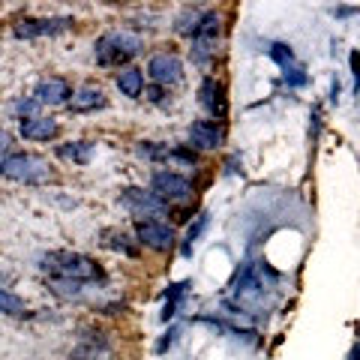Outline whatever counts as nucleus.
<instances>
[{
    "mask_svg": "<svg viewBox=\"0 0 360 360\" xmlns=\"http://www.w3.org/2000/svg\"><path fill=\"white\" fill-rule=\"evenodd\" d=\"M51 279H63V283H96V279L105 276V270L99 267L94 258L84 252H72V250H51L42 255L39 264Z\"/></svg>",
    "mask_w": 360,
    "mask_h": 360,
    "instance_id": "f257e3e1",
    "label": "nucleus"
},
{
    "mask_svg": "<svg viewBox=\"0 0 360 360\" xmlns=\"http://www.w3.org/2000/svg\"><path fill=\"white\" fill-rule=\"evenodd\" d=\"M0 177L13 180V184L37 186V184H49L54 177V168L45 156L37 153H6L0 160Z\"/></svg>",
    "mask_w": 360,
    "mask_h": 360,
    "instance_id": "f03ea898",
    "label": "nucleus"
},
{
    "mask_svg": "<svg viewBox=\"0 0 360 360\" xmlns=\"http://www.w3.org/2000/svg\"><path fill=\"white\" fill-rule=\"evenodd\" d=\"M139 49H141L139 37H132L127 30H115L94 42V60L99 66H105V70H111V66L120 70V66H127L135 54H139Z\"/></svg>",
    "mask_w": 360,
    "mask_h": 360,
    "instance_id": "7ed1b4c3",
    "label": "nucleus"
},
{
    "mask_svg": "<svg viewBox=\"0 0 360 360\" xmlns=\"http://www.w3.org/2000/svg\"><path fill=\"white\" fill-rule=\"evenodd\" d=\"M150 193L165 201V205H177V201H186L193 198V180L177 174V172H153L150 177Z\"/></svg>",
    "mask_w": 360,
    "mask_h": 360,
    "instance_id": "20e7f679",
    "label": "nucleus"
},
{
    "mask_svg": "<svg viewBox=\"0 0 360 360\" xmlns=\"http://www.w3.org/2000/svg\"><path fill=\"white\" fill-rule=\"evenodd\" d=\"M135 243L148 246L153 252H172L174 250V229L160 219H139L135 222Z\"/></svg>",
    "mask_w": 360,
    "mask_h": 360,
    "instance_id": "39448f33",
    "label": "nucleus"
},
{
    "mask_svg": "<svg viewBox=\"0 0 360 360\" xmlns=\"http://www.w3.org/2000/svg\"><path fill=\"white\" fill-rule=\"evenodd\" d=\"M75 21L70 15H54V18H18L13 33L18 39H39V37H58V33L72 30Z\"/></svg>",
    "mask_w": 360,
    "mask_h": 360,
    "instance_id": "423d86ee",
    "label": "nucleus"
},
{
    "mask_svg": "<svg viewBox=\"0 0 360 360\" xmlns=\"http://www.w3.org/2000/svg\"><path fill=\"white\" fill-rule=\"evenodd\" d=\"M120 205L127 207L135 217H165L168 205L156 198L150 189H141V186H127L120 189Z\"/></svg>",
    "mask_w": 360,
    "mask_h": 360,
    "instance_id": "0eeeda50",
    "label": "nucleus"
},
{
    "mask_svg": "<svg viewBox=\"0 0 360 360\" xmlns=\"http://www.w3.org/2000/svg\"><path fill=\"white\" fill-rule=\"evenodd\" d=\"M198 103H201V108L207 111V115L217 120V123H222L225 120V115H229V99H225V84L219 82V78H213V75H207V78H201V84H198Z\"/></svg>",
    "mask_w": 360,
    "mask_h": 360,
    "instance_id": "6e6552de",
    "label": "nucleus"
},
{
    "mask_svg": "<svg viewBox=\"0 0 360 360\" xmlns=\"http://www.w3.org/2000/svg\"><path fill=\"white\" fill-rule=\"evenodd\" d=\"M148 75L153 78V84L168 87V84H177L184 78V63H180L177 54L172 51H160L148 60Z\"/></svg>",
    "mask_w": 360,
    "mask_h": 360,
    "instance_id": "1a4fd4ad",
    "label": "nucleus"
},
{
    "mask_svg": "<svg viewBox=\"0 0 360 360\" xmlns=\"http://www.w3.org/2000/svg\"><path fill=\"white\" fill-rule=\"evenodd\" d=\"M33 99H37L39 105H66L72 99V87H70L66 78L49 75V78H42V82L37 84V94H33Z\"/></svg>",
    "mask_w": 360,
    "mask_h": 360,
    "instance_id": "9d476101",
    "label": "nucleus"
},
{
    "mask_svg": "<svg viewBox=\"0 0 360 360\" xmlns=\"http://www.w3.org/2000/svg\"><path fill=\"white\" fill-rule=\"evenodd\" d=\"M189 141H193L198 150H217L225 141V129L217 120H195L193 127H189Z\"/></svg>",
    "mask_w": 360,
    "mask_h": 360,
    "instance_id": "9b49d317",
    "label": "nucleus"
},
{
    "mask_svg": "<svg viewBox=\"0 0 360 360\" xmlns=\"http://www.w3.org/2000/svg\"><path fill=\"white\" fill-rule=\"evenodd\" d=\"M18 135L27 141H54L60 135V123L54 117H30L18 123Z\"/></svg>",
    "mask_w": 360,
    "mask_h": 360,
    "instance_id": "f8f14e48",
    "label": "nucleus"
},
{
    "mask_svg": "<svg viewBox=\"0 0 360 360\" xmlns=\"http://www.w3.org/2000/svg\"><path fill=\"white\" fill-rule=\"evenodd\" d=\"M105 105H108V99H105V94L99 87H82V90H75L72 99L66 103V108H70L72 115H90V111L105 108Z\"/></svg>",
    "mask_w": 360,
    "mask_h": 360,
    "instance_id": "ddd939ff",
    "label": "nucleus"
},
{
    "mask_svg": "<svg viewBox=\"0 0 360 360\" xmlns=\"http://www.w3.org/2000/svg\"><path fill=\"white\" fill-rule=\"evenodd\" d=\"M99 240H103V246H105V250H111V252H120L127 258H139V243H135L127 231L103 229V231H99Z\"/></svg>",
    "mask_w": 360,
    "mask_h": 360,
    "instance_id": "4468645a",
    "label": "nucleus"
},
{
    "mask_svg": "<svg viewBox=\"0 0 360 360\" xmlns=\"http://www.w3.org/2000/svg\"><path fill=\"white\" fill-rule=\"evenodd\" d=\"M115 84H117V90H120L123 96L139 99L141 90H144V72L135 70V66H123V70L115 75Z\"/></svg>",
    "mask_w": 360,
    "mask_h": 360,
    "instance_id": "2eb2a0df",
    "label": "nucleus"
},
{
    "mask_svg": "<svg viewBox=\"0 0 360 360\" xmlns=\"http://www.w3.org/2000/svg\"><path fill=\"white\" fill-rule=\"evenodd\" d=\"M94 150L96 144L94 141H66L58 148V156L66 162H75V165H87L90 160H94Z\"/></svg>",
    "mask_w": 360,
    "mask_h": 360,
    "instance_id": "dca6fc26",
    "label": "nucleus"
},
{
    "mask_svg": "<svg viewBox=\"0 0 360 360\" xmlns=\"http://www.w3.org/2000/svg\"><path fill=\"white\" fill-rule=\"evenodd\" d=\"M25 297L13 295L9 288H0V312L4 315H25Z\"/></svg>",
    "mask_w": 360,
    "mask_h": 360,
    "instance_id": "f3484780",
    "label": "nucleus"
},
{
    "mask_svg": "<svg viewBox=\"0 0 360 360\" xmlns=\"http://www.w3.org/2000/svg\"><path fill=\"white\" fill-rule=\"evenodd\" d=\"M270 58H274L279 66H283V70H291V66H297V63H295V51H291L285 42H274V45H270Z\"/></svg>",
    "mask_w": 360,
    "mask_h": 360,
    "instance_id": "a211bd4d",
    "label": "nucleus"
},
{
    "mask_svg": "<svg viewBox=\"0 0 360 360\" xmlns=\"http://www.w3.org/2000/svg\"><path fill=\"white\" fill-rule=\"evenodd\" d=\"M207 229V213H198L195 222L189 225V231H186V246H184V255H193V243L201 238V231Z\"/></svg>",
    "mask_w": 360,
    "mask_h": 360,
    "instance_id": "6ab92c4d",
    "label": "nucleus"
},
{
    "mask_svg": "<svg viewBox=\"0 0 360 360\" xmlns=\"http://www.w3.org/2000/svg\"><path fill=\"white\" fill-rule=\"evenodd\" d=\"M139 153L148 156V160H168V148L165 144H156V141H141Z\"/></svg>",
    "mask_w": 360,
    "mask_h": 360,
    "instance_id": "aec40b11",
    "label": "nucleus"
},
{
    "mask_svg": "<svg viewBox=\"0 0 360 360\" xmlns=\"http://www.w3.org/2000/svg\"><path fill=\"white\" fill-rule=\"evenodd\" d=\"M168 160H177V162H186V165H195L198 162V153L193 148H172L168 150Z\"/></svg>",
    "mask_w": 360,
    "mask_h": 360,
    "instance_id": "412c9836",
    "label": "nucleus"
},
{
    "mask_svg": "<svg viewBox=\"0 0 360 360\" xmlns=\"http://www.w3.org/2000/svg\"><path fill=\"white\" fill-rule=\"evenodd\" d=\"M198 15H201V13H186L184 18L177 21V33H184V37H193L195 25H198Z\"/></svg>",
    "mask_w": 360,
    "mask_h": 360,
    "instance_id": "4be33fe9",
    "label": "nucleus"
},
{
    "mask_svg": "<svg viewBox=\"0 0 360 360\" xmlns=\"http://www.w3.org/2000/svg\"><path fill=\"white\" fill-rule=\"evenodd\" d=\"M283 78H285V84H288V87H303V84H307V75H303L300 66H291V70H283Z\"/></svg>",
    "mask_w": 360,
    "mask_h": 360,
    "instance_id": "5701e85b",
    "label": "nucleus"
},
{
    "mask_svg": "<svg viewBox=\"0 0 360 360\" xmlns=\"http://www.w3.org/2000/svg\"><path fill=\"white\" fill-rule=\"evenodd\" d=\"M144 94V99H148V103H153V105H162L165 103V87H160V84H148L141 90Z\"/></svg>",
    "mask_w": 360,
    "mask_h": 360,
    "instance_id": "b1692460",
    "label": "nucleus"
},
{
    "mask_svg": "<svg viewBox=\"0 0 360 360\" xmlns=\"http://www.w3.org/2000/svg\"><path fill=\"white\" fill-rule=\"evenodd\" d=\"M37 108H39V103H37V99H21V103L15 105V111H18V117H21V120H30V117H37Z\"/></svg>",
    "mask_w": 360,
    "mask_h": 360,
    "instance_id": "393cba45",
    "label": "nucleus"
},
{
    "mask_svg": "<svg viewBox=\"0 0 360 360\" xmlns=\"http://www.w3.org/2000/svg\"><path fill=\"white\" fill-rule=\"evenodd\" d=\"M177 336H180V330H177V328H172V330H168V333H165V340H162L160 345H156V352H160V354H165V352H168V348H172V345H174V340H177Z\"/></svg>",
    "mask_w": 360,
    "mask_h": 360,
    "instance_id": "a878e982",
    "label": "nucleus"
},
{
    "mask_svg": "<svg viewBox=\"0 0 360 360\" xmlns=\"http://www.w3.org/2000/svg\"><path fill=\"white\" fill-rule=\"evenodd\" d=\"M6 148H9V132L0 129V150H6Z\"/></svg>",
    "mask_w": 360,
    "mask_h": 360,
    "instance_id": "bb28decb",
    "label": "nucleus"
},
{
    "mask_svg": "<svg viewBox=\"0 0 360 360\" xmlns=\"http://www.w3.org/2000/svg\"><path fill=\"white\" fill-rule=\"evenodd\" d=\"M0 283H4V270H0Z\"/></svg>",
    "mask_w": 360,
    "mask_h": 360,
    "instance_id": "cd10ccee",
    "label": "nucleus"
}]
</instances>
